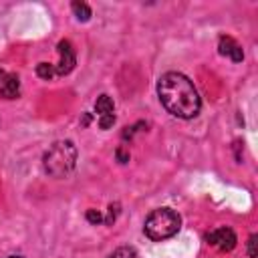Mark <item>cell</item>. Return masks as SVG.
Returning <instances> with one entry per match:
<instances>
[{
    "label": "cell",
    "mask_w": 258,
    "mask_h": 258,
    "mask_svg": "<svg viewBox=\"0 0 258 258\" xmlns=\"http://www.w3.org/2000/svg\"><path fill=\"white\" fill-rule=\"evenodd\" d=\"M117 214H119V204H111V206H109V214H107V218H105V224H113L115 218H117Z\"/></svg>",
    "instance_id": "4fadbf2b"
},
{
    "label": "cell",
    "mask_w": 258,
    "mask_h": 258,
    "mask_svg": "<svg viewBox=\"0 0 258 258\" xmlns=\"http://www.w3.org/2000/svg\"><path fill=\"white\" fill-rule=\"evenodd\" d=\"M95 111H97V115H99V117H103V115H113V111H115L113 99H111L109 95H101V97H97Z\"/></svg>",
    "instance_id": "ba28073f"
},
{
    "label": "cell",
    "mask_w": 258,
    "mask_h": 258,
    "mask_svg": "<svg viewBox=\"0 0 258 258\" xmlns=\"http://www.w3.org/2000/svg\"><path fill=\"white\" fill-rule=\"evenodd\" d=\"M109 258H137V252H135V248H131V246H121V248H117L115 252H111Z\"/></svg>",
    "instance_id": "8fae6325"
},
{
    "label": "cell",
    "mask_w": 258,
    "mask_h": 258,
    "mask_svg": "<svg viewBox=\"0 0 258 258\" xmlns=\"http://www.w3.org/2000/svg\"><path fill=\"white\" fill-rule=\"evenodd\" d=\"M6 77H8V75H6V73H4V71H2V69H0V85H2V83H4V79H6Z\"/></svg>",
    "instance_id": "e0dca14e"
},
{
    "label": "cell",
    "mask_w": 258,
    "mask_h": 258,
    "mask_svg": "<svg viewBox=\"0 0 258 258\" xmlns=\"http://www.w3.org/2000/svg\"><path fill=\"white\" fill-rule=\"evenodd\" d=\"M36 75H38L40 79H44V81H50V79L56 75L54 64H50V62H38V64H36Z\"/></svg>",
    "instance_id": "30bf717a"
},
{
    "label": "cell",
    "mask_w": 258,
    "mask_h": 258,
    "mask_svg": "<svg viewBox=\"0 0 258 258\" xmlns=\"http://www.w3.org/2000/svg\"><path fill=\"white\" fill-rule=\"evenodd\" d=\"M56 50H58L60 60H58V64L54 67V71H56V75H60V77H62V75H69V73L75 69V62H77L73 44H71L69 40H60L58 46H56Z\"/></svg>",
    "instance_id": "5b68a950"
},
{
    "label": "cell",
    "mask_w": 258,
    "mask_h": 258,
    "mask_svg": "<svg viewBox=\"0 0 258 258\" xmlns=\"http://www.w3.org/2000/svg\"><path fill=\"white\" fill-rule=\"evenodd\" d=\"M87 220L91 224H101L103 222V216L97 212V210H87Z\"/></svg>",
    "instance_id": "9a60e30c"
},
{
    "label": "cell",
    "mask_w": 258,
    "mask_h": 258,
    "mask_svg": "<svg viewBox=\"0 0 258 258\" xmlns=\"http://www.w3.org/2000/svg\"><path fill=\"white\" fill-rule=\"evenodd\" d=\"M157 95L167 113L177 119H191L200 113L202 101L194 83L175 71H169L157 81Z\"/></svg>",
    "instance_id": "6da1fadb"
},
{
    "label": "cell",
    "mask_w": 258,
    "mask_h": 258,
    "mask_svg": "<svg viewBox=\"0 0 258 258\" xmlns=\"http://www.w3.org/2000/svg\"><path fill=\"white\" fill-rule=\"evenodd\" d=\"M206 240H208V244L216 246L222 252H230L236 246V234L230 228H216L206 236Z\"/></svg>",
    "instance_id": "277c9868"
},
{
    "label": "cell",
    "mask_w": 258,
    "mask_h": 258,
    "mask_svg": "<svg viewBox=\"0 0 258 258\" xmlns=\"http://www.w3.org/2000/svg\"><path fill=\"white\" fill-rule=\"evenodd\" d=\"M117 157H119L121 163H127V161H129V155H127L123 149H117Z\"/></svg>",
    "instance_id": "2e32d148"
},
{
    "label": "cell",
    "mask_w": 258,
    "mask_h": 258,
    "mask_svg": "<svg viewBox=\"0 0 258 258\" xmlns=\"http://www.w3.org/2000/svg\"><path fill=\"white\" fill-rule=\"evenodd\" d=\"M248 256L250 258H258V252H256V234H252L248 238Z\"/></svg>",
    "instance_id": "5bb4252c"
},
{
    "label": "cell",
    "mask_w": 258,
    "mask_h": 258,
    "mask_svg": "<svg viewBox=\"0 0 258 258\" xmlns=\"http://www.w3.org/2000/svg\"><path fill=\"white\" fill-rule=\"evenodd\" d=\"M113 123H115V113H113V115H103V117H99V127H101V129H109Z\"/></svg>",
    "instance_id": "7c38bea8"
},
{
    "label": "cell",
    "mask_w": 258,
    "mask_h": 258,
    "mask_svg": "<svg viewBox=\"0 0 258 258\" xmlns=\"http://www.w3.org/2000/svg\"><path fill=\"white\" fill-rule=\"evenodd\" d=\"M71 8H73V12H75L77 20L87 22V20L91 18V8H89V4H85V2H73V4H71Z\"/></svg>",
    "instance_id": "9c48e42d"
},
{
    "label": "cell",
    "mask_w": 258,
    "mask_h": 258,
    "mask_svg": "<svg viewBox=\"0 0 258 258\" xmlns=\"http://www.w3.org/2000/svg\"><path fill=\"white\" fill-rule=\"evenodd\" d=\"M179 228H181V218L171 208L153 210L145 218V224H143L145 236L153 242H161V240H167V238L175 236L179 232Z\"/></svg>",
    "instance_id": "3957f363"
},
{
    "label": "cell",
    "mask_w": 258,
    "mask_h": 258,
    "mask_svg": "<svg viewBox=\"0 0 258 258\" xmlns=\"http://www.w3.org/2000/svg\"><path fill=\"white\" fill-rule=\"evenodd\" d=\"M6 258H22V256H6Z\"/></svg>",
    "instance_id": "ac0fdd59"
},
{
    "label": "cell",
    "mask_w": 258,
    "mask_h": 258,
    "mask_svg": "<svg viewBox=\"0 0 258 258\" xmlns=\"http://www.w3.org/2000/svg\"><path fill=\"white\" fill-rule=\"evenodd\" d=\"M218 50H220L222 56H226V58H230V60H234V62H240V60L244 58L242 46H240L232 36H220V40H218Z\"/></svg>",
    "instance_id": "8992f818"
},
{
    "label": "cell",
    "mask_w": 258,
    "mask_h": 258,
    "mask_svg": "<svg viewBox=\"0 0 258 258\" xmlns=\"http://www.w3.org/2000/svg\"><path fill=\"white\" fill-rule=\"evenodd\" d=\"M77 145L71 139L52 143L42 155V167L50 177H67L77 165Z\"/></svg>",
    "instance_id": "7a4b0ae2"
},
{
    "label": "cell",
    "mask_w": 258,
    "mask_h": 258,
    "mask_svg": "<svg viewBox=\"0 0 258 258\" xmlns=\"http://www.w3.org/2000/svg\"><path fill=\"white\" fill-rule=\"evenodd\" d=\"M18 91H20V83H18V77L16 75H8L4 79V83L0 85V95L4 99H16L18 97Z\"/></svg>",
    "instance_id": "52a82bcc"
}]
</instances>
